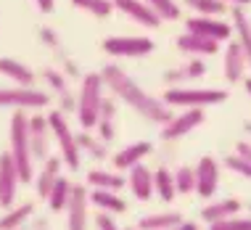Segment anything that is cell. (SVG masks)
Masks as SVG:
<instances>
[{
  "label": "cell",
  "instance_id": "obj_1",
  "mask_svg": "<svg viewBox=\"0 0 251 230\" xmlns=\"http://www.w3.org/2000/svg\"><path fill=\"white\" fill-rule=\"evenodd\" d=\"M103 82H106V87L114 93L117 98H122L130 109H135L140 114L143 119H151V122H159L161 127L164 125H169L172 122V117L175 114L169 111L172 106H167L164 101H159V98H153V96H148V93L140 87L135 79L127 74L122 66H117V64H108V66H103Z\"/></svg>",
  "mask_w": 251,
  "mask_h": 230
},
{
  "label": "cell",
  "instance_id": "obj_2",
  "mask_svg": "<svg viewBox=\"0 0 251 230\" xmlns=\"http://www.w3.org/2000/svg\"><path fill=\"white\" fill-rule=\"evenodd\" d=\"M11 156L19 170L22 182L32 180V164H35V153H32V138H29V117L24 109H16L11 117Z\"/></svg>",
  "mask_w": 251,
  "mask_h": 230
},
{
  "label": "cell",
  "instance_id": "obj_3",
  "mask_svg": "<svg viewBox=\"0 0 251 230\" xmlns=\"http://www.w3.org/2000/svg\"><path fill=\"white\" fill-rule=\"evenodd\" d=\"M103 74H87L79 85V101H77V117L85 130L98 125L100 109H103Z\"/></svg>",
  "mask_w": 251,
  "mask_h": 230
},
{
  "label": "cell",
  "instance_id": "obj_4",
  "mask_svg": "<svg viewBox=\"0 0 251 230\" xmlns=\"http://www.w3.org/2000/svg\"><path fill=\"white\" fill-rule=\"evenodd\" d=\"M227 101V93L220 87H169L164 93L167 106H182V109H206L220 106Z\"/></svg>",
  "mask_w": 251,
  "mask_h": 230
},
{
  "label": "cell",
  "instance_id": "obj_5",
  "mask_svg": "<svg viewBox=\"0 0 251 230\" xmlns=\"http://www.w3.org/2000/svg\"><path fill=\"white\" fill-rule=\"evenodd\" d=\"M48 122H50V130H53V138L58 143V153L64 159V164L69 170H79V140L72 135L69 122L64 119V114L58 109L48 114Z\"/></svg>",
  "mask_w": 251,
  "mask_h": 230
},
{
  "label": "cell",
  "instance_id": "obj_6",
  "mask_svg": "<svg viewBox=\"0 0 251 230\" xmlns=\"http://www.w3.org/2000/svg\"><path fill=\"white\" fill-rule=\"evenodd\" d=\"M50 98L35 87H0V109H45Z\"/></svg>",
  "mask_w": 251,
  "mask_h": 230
},
{
  "label": "cell",
  "instance_id": "obj_7",
  "mask_svg": "<svg viewBox=\"0 0 251 230\" xmlns=\"http://www.w3.org/2000/svg\"><path fill=\"white\" fill-rule=\"evenodd\" d=\"M103 51L108 56H122V58H140L153 51L151 37H108L103 40Z\"/></svg>",
  "mask_w": 251,
  "mask_h": 230
},
{
  "label": "cell",
  "instance_id": "obj_8",
  "mask_svg": "<svg viewBox=\"0 0 251 230\" xmlns=\"http://www.w3.org/2000/svg\"><path fill=\"white\" fill-rule=\"evenodd\" d=\"M185 29L193 32V35H201V37H212L217 43H225V40H230L235 35L233 24L222 22L217 16H191L185 22Z\"/></svg>",
  "mask_w": 251,
  "mask_h": 230
},
{
  "label": "cell",
  "instance_id": "obj_9",
  "mask_svg": "<svg viewBox=\"0 0 251 230\" xmlns=\"http://www.w3.org/2000/svg\"><path fill=\"white\" fill-rule=\"evenodd\" d=\"M217 185H220V164L212 156L199 159V164H196V193L206 201L217 193Z\"/></svg>",
  "mask_w": 251,
  "mask_h": 230
},
{
  "label": "cell",
  "instance_id": "obj_10",
  "mask_svg": "<svg viewBox=\"0 0 251 230\" xmlns=\"http://www.w3.org/2000/svg\"><path fill=\"white\" fill-rule=\"evenodd\" d=\"M114 8L127 13L135 24H143L146 29H156V26H161V22H164L146 0H114Z\"/></svg>",
  "mask_w": 251,
  "mask_h": 230
},
{
  "label": "cell",
  "instance_id": "obj_11",
  "mask_svg": "<svg viewBox=\"0 0 251 230\" xmlns=\"http://www.w3.org/2000/svg\"><path fill=\"white\" fill-rule=\"evenodd\" d=\"M201 122H203V109H185L182 114H177V117H172L169 125L161 127V138L164 140H177V138H182V135L193 132Z\"/></svg>",
  "mask_w": 251,
  "mask_h": 230
},
{
  "label": "cell",
  "instance_id": "obj_12",
  "mask_svg": "<svg viewBox=\"0 0 251 230\" xmlns=\"http://www.w3.org/2000/svg\"><path fill=\"white\" fill-rule=\"evenodd\" d=\"M19 182H22V178H19V170H16V164H13V156L11 153H3V156H0V204L3 206L13 204Z\"/></svg>",
  "mask_w": 251,
  "mask_h": 230
},
{
  "label": "cell",
  "instance_id": "obj_13",
  "mask_svg": "<svg viewBox=\"0 0 251 230\" xmlns=\"http://www.w3.org/2000/svg\"><path fill=\"white\" fill-rule=\"evenodd\" d=\"M50 122L48 117H29V138H32V153L35 159H48L50 153Z\"/></svg>",
  "mask_w": 251,
  "mask_h": 230
},
{
  "label": "cell",
  "instance_id": "obj_14",
  "mask_svg": "<svg viewBox=\"0 0 251 230\" xmlns=\"http://www.w3.org/2000/svg\"><path fill=\"white\" fill-rule=\"evenodd\" d=\"M246 69H249V58H246V53H243L241 43L238 40H235V43H227V51H225V79L230 85L241 82Z\"/></svg>",
  "mask_w": 251,
  "mask_h": 230
},
{
  "label": "cell",
  "instance_id": "obj_15",
  "mask_svg": "<svg viewBox=\"0 0 251 230\" xmlns=\"http://www.w3.org/2000/svg\"><path fill=\"white\" fill-rule=\"evenodd\" d=\"M151 151H153V146L148 143V140L132 143V146H127V148H122V151L114 153V167H117V170H132V167L143 164V159Z\"/></svg>",
  "mask_w": 251,
  "mask_h": 230
},
{
  "label": "cell",
  "instance_id": "obj_16",
  "mask_svg": "<svg viewBox=\"0 0 251 230\" xmlns=\"http://www.w3.org/2000/svg\"><path fill=\"white\" fill-rule=\"evenodd\" d=\"M177 48L182 53H188V56H214V53L220 51V43L212 37H201V35L188 32V35L177 37Z\"/></svg>",
  "mask_w": 251,
  "mask_h": 230
},
{
  "label": "cell",
  "instance_id": "obj_17",
  "mask_svg": "<svg viewBox=\"0 0 251 230\" xmlns=\"http://www.w3.org/2000/svg\"><path fill=\"white\" fill-rule=\"evenodd\" d=\"M130 188H132V196L138 201H148L151 193L156 191V180H153V172L148 170L146 164H138L130 170Z\"/></svg>",
  "mask_w": 251,
  "mask_h": 230
},
{
  "label": "cell",
  "instance_id": "obj_18",
  "mask_svg": "<svg viewBox=\"0 0 251 230\" xmlns=\"http://www.w3.org/2000/svg\"><path fill=\"white\" fill-rule=\"evenodd\" d=\"M87 191L82 185H74L72 191V199H69V230H85V222H87Z\"/></svg>",
  "mask_w": 251,
  "mask_h": 230
},
{
  "label": "cell",
  "instance_id": "obj_19",
  "mask_svg": "<svg viewBox=\"0 0 251 230\" xmlns=\"http://www.w3.org/2000/svg\"><path fill=\"white\" fill-rule=\"evenodd\" d=\"M241 212V201L235 199H225V201H214V204H206L201 209V220L206 225H214V222H222L227 217H235Z\"/></svg>",
  "mask_w": 251,
  "mask_h": 230
},
{
  "label": "cell",
  "instance_id": "obj_20",
  "mask_svg": "<svg viewBox=\"0 0 251 230\" xmlns=\"http://www.w3.org/2000/svg\"><path fill=\"white\" fill-rule=\"evenodd\" d=\"M233 29H235V37H238L243 53L249 58V69H251V19L243 5H233Z\"/></svg>",
  "mask_w": 251,
  "mask_h": 230
},
{
  "label": "cell",
  "instance_id": "obj_21",
  "mask_svg": "<svg viewBox=\"0 0 251 230\" xmlns=\"http://www.w3.org/2000/svg\"><path fill=\"white\" fill-rule=\"evenodd\" d=\"M0 74L3 77H11L19 87H32L35 85V72L29 66H24L22 61L16 58H0Z\"/></svg>",
  "mask_w": 251,
  "mask_h": 230
},
{
  "label": "cell",
  "instance_id": "obj_22",
  "mask_svg": "<svg viewBox=\"0 0 251 230\" xmlns=\"http://www.w3.org/2000/svg\"><path fill=\"white\" fill-rule=\"evenodd\" d=\"M61 161H64V159L48 156V159H45V167H43V170H40V175H37V193L43 196V199H48L50 191H53V185H56V180L61 178V175H58Z\"/></svg>",
  "mask_w": 251,
  "mask_h": 230
},
{
  "label": "cell",
  "instance_id": "obj_23",
  "mask_svg": "<svg viewBox=\"0 0 251 230\" xmlns=\"http://www.w3.org/2000/svg\"><path fill=\"white\" fill-rule=\"evenodd\" d=\"M182 222L180 212H159V214H146V217L138 220L140 230H169V228H177Z\"/></svg>",
  "mask_w": 251,
  "mask_h": 230
},
{
  "label": "cell",
  "instance_id": "obj_24",
  "mask_svg": "<svg viewBox=\"0 0 251 230\" xmlns=\"http://www.w3.org/2000/svg\"><path fill=\"white\" fill-rule=\"evenodd\" d=\"M90 201L96 204L100 212H111V214H122L127 212V204L117 196V191H106V188H96L90 193Z\"/></svg>",
  "mask_w": 251,
  "mask_h": 230
},
{
  "label": "cell",
  "instance_id": "obj_25",
  "mask_svg": "<svg viewBox=\"0 0 251 230\" xmlns=\"http://www.w3.org/2000/svg\"><path fill=\"white\" fill-rule=\"evenodd\" d=\"M72 191H74L72 182L66 180V178H58V180H56V185H53V191H50V196H48V206H50V212H61V209L69 206Z\"/></svg>",
  "mask_w": 251,
  "mask_h": 230
},
{
  "label": "cell",
  "instance_id": "obj_26",
  "mask_svg": "<svg viewBox=\"0 0 251 230\" xmlns=\"http://www.w3.org/2000/svg\"><path fill=\"white\" fill-rule=\"evenodd\" d=\"M203 72H206V64H203V61H199V58H193V61H188L185 66H180V69L167 72L164 79L172 85V82H182V79H196V77H201Z\"/></svg>",
  "mask_w": 251,
  "mask_h": 230
},
{
  "label": "cell",
  "instance_id": "obj_27",
  "mask_svg": "<svg viewBox=\"0 0 251 230\" xmlns=\"http://www.w3.org/2000/svg\"><path fill=\"white\" fill-rule=\"evenodd\" d=\"M87 182H90L93 188H106V191H122V185H125L122 175L106 172V170H93V172H87Z\"/></svg>",
  "mask_w": 251,
  "mask_h": 230
},
{
  "label": "cell",
  "instance_id": "obj_28",
  "mask_svg": "<svg viewBox=\"0 0 251 230\" xmlns=\"http://www.w3.org/2000/svg\"><path fill=\"white\" fill-rule=\"evenodd\" d=\"M153 180H156V191H159L161 201H172L175 193H177V182H175V175L167 170V167H159L153 172Z\"/></svg>",
  "mask_w": 251,
  "mask_h": 230
},
{
  "label": "cell",
  "instance_id": "obj_29",
  "mask_svg": "<svg viewBox=\"0 0 251 230\" xmlns=\"http://www.w3.org/2000/svg\"><path fill=\"white\" fill-rule=\"evenodd\" d=\"M26 217H32V204H22V206L11 209V212L0 220V230H19V228H24Z\"/></svg>",
  "mask_w": 251,
  "mask_h": 230
},
{
  "label": "cell",
  "instance_id": "obj_30",
  "mask_svg": "<svg viewBox=\"0 0 251 230\" xmlns=\"http://www.w3.org/2000/svg\"><path fill=\"white\" fill-rule=\"evenodd\" d=\"M188 8H193L201 16H220V13H227V3L225 0H185Z\"/></svg>",
  "mask_w": 251,
  "mask_h": 230
},
{
  "label": "cell",
  "instance_id": "obj_31",
  "mask_svg": "<svg viewBox=\"0 0 251 230\" xmlns=\"http://www.w3.org/2000/svg\"><path fill=\"white\" fill-rule=\"evenodd\" d=\"M146 3L151 5L164 22H177L180 19V5L175 3V0H146Z\"/></svg>",
  "mask_w": 251,
  "mask_h": 230
},
{
  "label": "cell",
  "instance_id": "obj_32",
  "mask_svg": "<svg viewBox=\"0 0 251 230\" xmlns=\"http://www.w3.org/2000/svg\"><path fill=\"white\" fill-rule=\"evenodd\" d=\"M72 5L90 11L93 16H98V19H106L108 13H111V8H114L111 0H72Z\"/></svg>",
  "mask_w": 251,
  "mask_h": 230
},
{
  "label": "cell",
  "instance_id": "obj_33",
  "mask_svg": "<svg viewBox=\"0 0 251 230\" xmlns=\"http://www.w3.org/2000/svg\"><path fill=\"white\" fill-rule=\"evenodd\" d=\"M175 182H177V193L196 191V170H191V167H180V170L175 172Z\"/></svg>",
  "mask_w": 251,
  "mask_h": 230
},
{
  "label": "cell",
  "instance_id": "obj_34",
  "mask_svg": "<svg viewBox=\"0 0 251 230\" xmlns=\"http://www.w3.org/2000/svg\"><path fill=\"white\" fill-rule=\"evenodd\" d=\"M225 167L230 172H235V175H241V178L251 180V161L243 159L241 153H230V156H225Z\"/></svg>",
  "mask_w": 251,
  "mask_h": 230
},
{
  "label": "cell",
  "instance_id": "obj_35",
  "mask_svg": "<svg viewBox=\"0 0 251 230\" xmlns=\"http://www.w3.org/2000/svg\"><path fill=\"white\" fill-rule=\"evenodd\" d=\"M45 79L53 85V90H58L61 96H64V106H72V96H69V90H66V82H64V74H61L58 69H45Z\"/></svg>",
  "mask_w": 251,
  "mask_h": 230
},
{
  "label": "cell",
  "instance_id": "obj_36",
  "mask_svg": "<svg viewBox=\"0 0 251 230\" xmlns=\"http://www.w3.org/2000/svg\"><path fill=\"white\" fill-rule=\"evenodd\" d=\"M209 230H251V217H227L209 225Z\"/></svg>",
  "mask_w": 251,
  "mask_h": 230
},
{
  "label": "cell",
  "instance_id": "obj_37",
  "mask_svg": "<svg viewBox=\"0 0 251 230\" xmlns=\"http://www.w3.org/2000/svg\"><path fill=\"white\" fill-rule=\"evenodd\" d=\"M77 140H79V148H87V151H90L93 156H100V159L106 156V148H103V146H98L96 140L90 138V135H79Z\"/></svg>",
  "mask_w": 251,
  "mask_h": 230
},
{
  "label": "cell",
  "instance_id": "obj_38",
  "mask_svg": "<svg viewBox=\"0 0 251 230\" xmlns=\"http://www.w3.org/2000/svg\"><path fill=\"white\" fill-rule=\"evenodd\" d=\"M98 230H119L117 225H114V220L108 217V212H98Z\"/></svg>",
  "mask_w": 251,
  "mask_h": 230
},
{
  "label": "cell",
  "instance_id": "obj_39",
  "mask_svg": "<svg viewBox=\"0 0 251 230\" xmlns=\"http://www.w3.org/2000/svg\"><path fill=\"white\" fill-rule=\"evenodd\" d=\"M235 153H241L243 159H249V161H251V143H246V140H241V143H238V151H235Z\"/></svg>",
  "mask_w": 251,
  "mask_h": 230
},
{
  "label": "cell",
  "instance_id": "obj_40",
  "mask_svg": "<svg viewBox=\"0 0 251 230\" xmlns=\"http://www.w3.org/2000/svg\"><path fill=\"white\" fill-rule=\"evenodd\" d=\"M37 8L43 13H50L53 11V0H37Z\"/></svg>",
  "mask_w": 251,
  "mask_h": 230
},
{
  "label": "cell",
  "instance_id": "obj_41",
  "mask_svg": "<svg viewBox=\"0 0 251 230\" xmlns=\"http://www.w3.org/2000/svg\"><path fill=\"white\" fill-rule=\"evenodd\" d=\"M169 230H199V225L196 222H180L177 228H169Z\"/></svg>",
  "mask_w": 251,
  "mask_h": 230
},
{
  "label": "cell",
  "instance_id": "obj_42",
  "mask_svg": "<svg viewBox=\"0 0 251 230\" xmlns=\"http://www.w3.org/2000/svg\"><path fill=\"white\" fill-rule=\"evenodd\" d=\"M225 3H227V5H243V8H246L251 0H225Z\"/></svg>",
  "mask_w": 251,
  "mask_h": 230
},
{
  "label": "cell",
  "instance_id": "obj_43",
  "mask_svg": "<svg viewBox=\"0 0 251 230\" xmlns=\"http://www.w3.org/2000/svg\"><path fill=\"white\" fill-rule=\"evenodd\" d=\"M246 90H249V96H251V77L246 79Z\"/></svg>",
  "mask_w": 251,
  "mask_h": 230
},
{
  "label": "cell",
  "instance_id": "obj_44",
  "mask_svg": "<svg viewBox=\"0 0 251 230\" xmlns=\"http://www.w3.org/2000/svg\"><path fill=\"white\" fill-rule=\"evenodd\" d=\"M246 130H251V125H246Z\"/></svg>",
  "mask_w": 251,
  "mask_h": 230
},
{
  "label": "cell",
  "instance_id": "obj_45",
  "mask_svg": "<svg viewBox=\"0 0 251 230\" xmlns=\"http://www.w3.org/2000/svg\"><path fill=\"white\" fill-rule=\"evenodd\" d=\"M249 209H251V204H249Z\"/></svg>",
  "mask_w": 251,
  "mask_h": 230
}]
</instances>
